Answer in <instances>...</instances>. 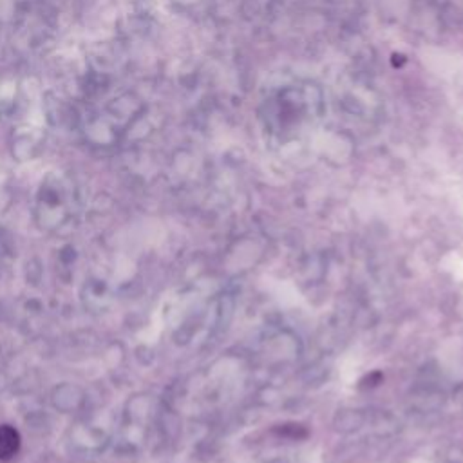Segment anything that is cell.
<instances>
[{
  "instance_id": "6da1fadb",
  "label": "cell",
  "mask_w": 463,
  "mask_h": 463,
  "mask_svg": "<svg viewBox=\"0 0 463 463\" xmlns=\"http://www.w3.org/2000/svg\"><path fill=\"white\" fill-rule=\"evenodd\" d=\"M20 449V434L11 425H0V460L13 458Z\"/></svg>"
}]
</instances>
